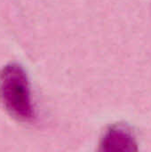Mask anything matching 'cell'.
Listing matches in <instances>:
<instances>
[{
    "label": "cell",
    "mask_w": 151,
    "mask_h": 152,
    "mask_svg": "<svg viewBox=\"0 0 151 152\" xmlns=\"http://www.w3.org/2000/svg\"><path fill=\"white\" fill-rule=\"evenodd\" d=\"M0 103L19 121L31 122L35 118L29 81L18 64H8L0 71Z\"/></svg>",
    "instance_id": "obj_1"
},
{
    "label": "cell",
    "mask_w": 151,
    "mask_h": 152,
    "mask_svg": "<svg viewBox=\"0 0 151 152\" xmlns=\"http://www.w3.org/2000/svg\"><path fill=\"white\" fill-rule=\"evenodd\" d=\"M96 152H139V146L128 126L114 124L104 132Z\"/></svg>",
    "instance_id": "obj_2"
}]
</instances>
